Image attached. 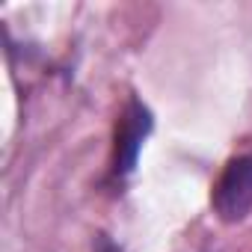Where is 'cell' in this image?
<instances>
[{"label": "cell", "instance_id": "7a4b0ae2", "mask_svg": "<svg viewBox=\"0 0 252 252\" xmlns=\"http://www.w3.org/2000/svg\"><path fill=\"white\" fill-rule=\"evenodd\" d=\"M149 134H152V110L140 98H131L116 122V140H113V172L119 178L134 172L140 149Z\"/></svg>", "mask_w": 252, "mask_h": 252}, {"label": "cell", "instance_id": "6da1fadb", "mask_svg": "<svg viewBox=\"0 0 252 252\" xmlns=\"http://www.w3.org/2000/svg\"><path fill=\"white\" fill-rule=\"evenodd\" d=\"M211 208L222 222H243L252 211V155L231 158L211 193Z\"/></svg>", "mask_w": 252, "mask_h": 252}, {"label": "cell", "instance_id": "3957f363", "mask_svg": "<svg viewBox=\"0 0 252 252\" xmlns=\"http://www.w3.org/2000/svg\"><path fill=\"white\" fill-rule=\"evenodd\" d=\"M95 252H122V249H119V246H116V243H113L107 234H101V237H98V246H95Z\"/></svg>", "mask_w": 252, "mask_h": 252}]
</instances>
